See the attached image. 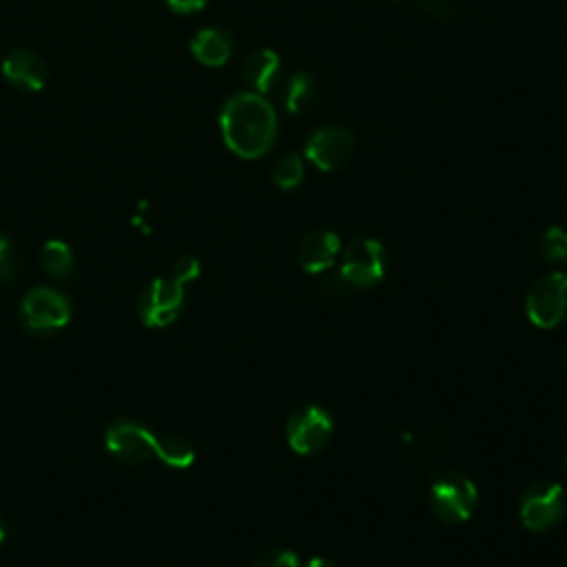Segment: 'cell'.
Segmentation results:
<instances>
[{
  "label": "cell",
  "instance_id": "obj_28",
  "mask_svg": "<svg viewBox=\"0 0 567 567\" xmlns=\"http://www.w3.org/2000/svg\"><path fill=\"white\" fill-rule=\"evenodd\" d=\"M565 465H567V459H565Z\"/></svg>",
  "mask_w": 567,
  "mask_h": 567
},
{
  "label": "cell",
  "instance_id": "obj_7",
  "mask_svg": "<svg viewBox=\"0 0 567 567\" xmlns=\"http://www.w3.org/2000/svg\"><path fill=\"white\" fill-rule=\"evenodd\" d=\"M525 311L536 328H556L567 319V273H549L538 280L525 300Z\"/></svg>",
  "mask_w": 567,
  "mask_h": 567
},
{
  "label": "cell",
  "instance_id": "obj_14",
  "mask_svg": "<svg viewBox=\"0 0 567 567\" xmlns=\"http://www.w3.org/2000/svg\"><path fill=\"white\" fill-rule=\"evenodd\" d=\"M282 59L273 50H258L244 61V83L255 94H269L280 78Z\"/></svg>",
  "mask_w": 567,
  "mask_h": 567
},
{
  "label": "cell",
  "instance_id": "obj_3",
  "mask_svg": "<svg viewBox=\"0 0 567 567\" xmlns=\"http://www.w3.org/2000/svg\"><path fill=\"white\" fill-rule=\"evenodd\" d=\"M476 503H479L476 485L459 472L441 474L430 487V505L434 516L441 523L459 525L468 521Z\"/></svg>",
  "mask_w": 567,
  "mask_h": 567
},
{
  "label": "cell",
  "instance_id": "obj_9",
  "mask_svg": "<svg viewBox=\"0 0 567 567\" xmlns=\"http://www.w3.org/2000/svg\"><path fill=\"white\" fill-rule=\"evenodd\" d=\"M355 149H357V140L353 132L337 125H324L308 136L304 156L319 171L330 174L346 167L353 160Z\"/></svg>",
  "mask_w": 567,
  "mask_h": 567
},
{
  "label": "cell",
  "instance_id": "obj_17",
  "mask_svg": "<svg viewBox=\"0 0 567 567\" xmlns=\"http://www.w3.org/2000/svg\"><path fill=\"white\" fill-rule=\"evenodd\" d=\"M315 92H317V85H315V78L308 74V72H297L288 78V85H286V109L291 114H302L306 112V107L315 101Z\"/></svg>",
  "mask_w": 567,
  "mask_h": 567
},
{
  "label": "cell",
  "instance_id": "obj_10",
  "mask_svg": "<svg viewBox=\"0 0 567 567\" xmlns=\"http://www.w3.org/2000/svg\"><path fill=\"white\" fill-rule=\"evenodd\" d=\"M333 437V417L322 406H304L286 421V441L297 454H315Z\"/></svg>",
  "mask_w": 567,
  "mask_h": 567
},
{
  "label": "cell",
  "instance_id": "obj_26",
  "mask_svg": "<svg viewBox=\"0 0 567 567\" xmlns=\"http://www.w3.org/2000/svg\"><path fill=\"white\" fill-rule=\"evenodd\" d=\"M306 567H337L333 560H328V558H324V556H315V558H311L308 560V565Z\"/></svg>",
  "mask_w": 567,
  "mask_h": 567
},
{
  "label": "cell",
  "instance_id": "obj_20",
  "mask_svg": "<svg viewBox=\"0 0 567 567\" xmlns=\"http://www.w3.org/2000/svg\"><path fill=\"white\" fill-rule=\"evenodd\" d=\"M14 273H17L14 246L6 235H0V286L10 284L14 280Z\"/></svg>",
  "mask_w": 567,
  "mask_h": 567
},
{
  "label": "cell",
  "instance_id": "obj_16",
  "mask_svg": "<svg viewBox=\"0 0 567 567\" xmlns=\"http://www.w3.org/2000/svg\"><path fill=\"white\" fill-rule=\"evenodd\" d=\"M156 456L162 463H167L169 468L187 470L196 461V448L191 445L189 439H185L180 434H167V437H158Z\"/></svg>",
  "mask_w": 567,
  "mask_h": 567
},
{
  "label": "cell",
  "instance_id": "obj_15",
  "mask_svg": "<svg viewBox=\"0 0 567 567\" xmlns=\"http://www.w3.org/2000/svg\"><path fill=\"white\" fill-rule=\"evenodd\" d=\"M41 266L54 280H65L74 271V251L63 240H48L41 249Z\"/></svg>",
  "mask_w": 567,
  "mask_h": 567
},
{
  "label": "cell",
  "instance_id": "obj_5",
  "mask_svg": "<svg viewBox=\"0 0 567 567\" xmlns=\"http://www.w3.org/2000/svg\"><path fill=\"white\" fill-rule=\"evenodd\" d=\"M156 432L136 419H116L105 430L107 452L127 465H138L156 456Z\"/></svg>",
  "mask_w": 567,
  "mask_h": 567
},
{
  "label": "cell",
  "instance_id": "obj_13",
  "mask_svg": "<svg viewBox=\"0 0 567 567\" xmlns=\"http://www.w3.org/2000/svg\"><path fill=\"white\" fill-rule=\"evenodd\" d=\"M191 54L204 67H224L233 56V36L222 28H204L193 36Z\"/></svg>",
  "mask_w": 567,
  "mask_h": 567
},
{
  "label": "cell",
  "instance_id": "obj_6",
  "mask_svg": "<svg viewBox=\"0 0 567 567\" xmlns=\"http://www.w3.org/2000/svg\"><path fill=\"white\" fill-rule=\"evenodd\" d=\"M185 306V286L174 277H156L138 293V315L147 328L174 324Z\"/></svg>",
  "mask_w": 567,
  "mask_h": 567
},
{
  "label": "cell",
  "instance_id": "obj_23",
  "mask_svg": "<svg viewBox=\"0 0 567 567\" xmlns=\"http://www.w3.org/2000/svg\"><path fill=\"white\" fill-rule=\"evenodd\" d=\"M348 284L344 282V277H326L317 284V295L324 300V304H335L339 300H344Z\"/></svg>",
  "mask_w": 567,
  "mask_h": 567
},
{
  "label": "cell",
  "instance_id": "obj_29",
  "mask_svg": "<svg viewBox=\"0 0 567 567\" xmlns=\"http://www.w3.org/2000/svg\"><path fill=\"white\" fill-rule=\"evenodd\" d=\"M565 361H567V357H565Z\"/></svg>",
  "mask_w": 567,
  "mask_h": 567
},
{
  "label": "cell",
  "instance_id": "obj_11",
  "mask_svg": "<svg viewBox=\"0 0 567 567\" xmlns=\"http://www.w3.org/2000/svg\"><path fill=\"white\" fill-rule=\"evenodd\" d=\"M6 81L23 92H43L50 78L45 61L30 50H14L3 61Z\"/></svg>",
  "mask_w": 567,
  "mask_h": 567
},
{
  "label": "cell",
  "instance_id": "obj_21",
  "mask_svg": "<svg viewBox=\"0 0 567 567\" xmlns=\"http://www.w3.org/2000/svg\"><path fill=\"white\" fill-rule=\"evenodd\" d=\"M253 567H302V563L295 552L273 549V552H266L264 556H260Z\"/></svg>",
  "mask_w": 567,
  "mask_h": 567
},
{
  "label": "cell",
  "instance_id": "obj_24",
  "mask_svg": "<svg viewBox=\"0 0 567 567\" xmlns=\"http://www.w3.org/2000/svg\"><path fill=\"white\" fill-rule=\"evenodd\" d=\"M414 6L421 8V12H426L430 19L441 23H450L454 19V10L445 3V0H414Z\"/></svg>",
  "mask_w": 567,
  "mask_h": 567
},
{
  "label": "cell",
  "instance_id": "obj_27",
  "mask_svg": "<svg viewBox=\"0 0 567 567\" xmlns=\"http://www.w3.org/2000/svg\"><path fill=\"white\" fill-rule=\"evenodd\" d=\"M6 540V529H3V523H0V545H3Z\"/></svg>",
  "mask_w": 567,
  "mask_h": 567
},
{
  "label": "cell",
  "instance_id": "obj_1",
  "mask_svg": "<svg viewBox=\"0 0 567 567\" xmlns=\"http://www.w3.org/2000/svg\"><path fill=\"white\" fill-rule=\"evenodd\" d=\"M220 134L231 154L242 160H260L277 140V112L262 94H233L222 105Z\"/></svg>",
  "mask_w": 567,
  "mask_h": 567
},
{
  "label": "cell",
  "instance_id": "obj_2",
  "mask_svg": "<svg viewBox=\"0 0 567 567\" xmlns=\"http://www.w3.org/2000/svg\"><path fill=\"white\" fill-rule=\"evenodd\" d=\"M23 328L32 335H52L72 322V302L56 288H32L19 308Z\"/></svg>",
  "mask_w": 567,
  "mask_h": 567
},
{
  "label": "cell",
  "instance_id": "obj_8",
  "mask_svg": "<svg viewBox=\"0 0 567 567\" xmlns=\"http://www.w3.org/2000/svg\"><path fill=\"white\" fill-rule=\"evenodd\" d=\"M565 510V490L554 481H538L529 485L521 498V521L532 532L552 529L563 521Z\"/></svg>",
  "mask_w": 567,
  "mask_h": 567
},
{
  "label": "cell",
  "instance_id": "obj_19",
  "mask_svg": "<svg viewBox=\"0 0 567 567\" xmlns=\"http://www.w3.org/2000/svg\"><path fill=\"white\" fill-rule=\"evenodd\" d=\"M538 249L547 262H554V264L565 262L567 260V231L560 227H549L543 233Z\"/></svg>",
  "mask_w": 567,
  "mask_h": 567
},
{
  "label": "cell",
  "instance_id": "obj_4",
  "mask_svg": "<svg viewBox=\"0 0 567 567\" xmlns=\"http://www.w3.org/2000/svg\"><path fill=\"white\" fill-rule=\"evenodd\" d=\"M386 249L372 238H355L346 244L342 253L339 275L348 286L368 288L384 280L386 275Z\"/></svg>",
  "mask_w": 567,
  "mask_h": 567
},
{
  "label": "cell",
  "instance_id": "obj_25",
  "mask_svg": "<svg viewBox=\"0 0 567 567\" xmlns=\"http://www.w3.org/2000/svg\"><path fill=\"white\" fill-rule=\"evenodd\" d=\"M171 12L180 14V17H189V14H198L207 8L209 0H165Z\"/></svg>",
  "mask_w": 567,
  "mask_h": 567
},
{
  "label": "cell",
  "instance_id": "obj_22",
  "mask_svg": "<svg viewBox=\"0 0 567 567\" xmlns=\"http://www.w3.org/2000/svg\"><path fill=\"white\" fill-rule=\"evenodd\" d=\"M171 277H174L176 282H180L182 286H187L189 282H193V280L200 277V262H198L196 258H191V255L180 258V260L171 266Z\"/></svg>",
  "mask_w": 567,
  "mask_h": 567
},
{
  "label": "cell",
  "instance_id": "obj_12",
  "mask_svg": "<svg viewBox=\"0 0 567 567\" xmlns=\"http://www.w3.org/2000/svg\"><path fill=\"white\" fill-rule=\"evenodd\" d=\"M339 253H342V242L337 233L326 229L306 233L297 244V262L311 275L328 271L339 258Z\"/></svg>",
  "mask_w": 567,
  "mask_h": 567
},
{
  "label": "cell",
  "instance_id": "obj_18",
  "mask_svg": "<svg viewBox=\"0 0 567 567\" xmlns=\"http://www.w3.org/2000/svg\"><path fill=\"white\" fill-rule=\"evenodd\" d=\"M273 182L282 191H293L304 182V160L297 154H286L273 167Z\"/></svg>",
  "mask_w": 567,
  "mask_h": 567
}]
</instances>
